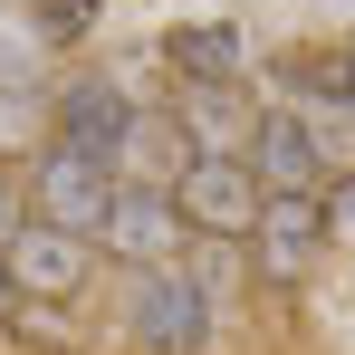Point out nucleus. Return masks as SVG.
<instances>
[{"mask_svg": "<svg viewBox=\"0 0 355 355\" xmlns=\"http://www.w3.org/2000/svg\"><path fill=\"white\" fill-rule=\"evenodd\" d=\"M307 87H317V96H336V116H355V49H336V58H307Z\"/></svg>", "mask_w": 355, "mask_h": 355, "instance_id": "obj_12", "label": "nucleus"}, {"mask_svg": "<svg viewBox=\"0 0 355 355\" xmlns=\"http://www.w3.org/2000/svg\"><path fill=\"white\" fill-rule=\"evenodd\" d=\"M327 240H355V173H336V192H327Z\"/></svg>", "mask_w": 355, "mask_h": 355, "instance_id": "obj_13", "label": "nucleus"}, {"mask_svg": "<svg viewBox=\"0 0 355 355\" xmlns=\"http://www.w3.org/2000/svg\"><path fill=\"white\" fill-rule=\"evenodd\" d=\"M96 10H106V0H96Z\"/></svg>", "mask_w": 355, "mask_h": 355, "instance_id": "obj_17", "label": "nucleus"}, {"mask_svg": "<svg viewBox=\"0 0 355 355\" xmlns=\"http://www.w3.org/2000/svg\"><path fill=\"white\" fill-rule=\"evenodd\" d=\"M116 182L106 164H87V154H67V144H49L39 164H29V202H39V221L49 231H77V240H106V211H116Z\"/></svg>", "mask_w": 355, "mask_h": 355, "instance_id": "obj_3", "label": "nucleus"}, {"mask_svg": "<svg viewBox=\"0 0 355 355\" xmlns=\"http://www.w3.org/2000/svg\"><path fill=\"white\" fill-rule=\"evenodd\" d=\"M10 307H19V288H10V269H0V327H10Z\"/></svg>", "mask_w": 355, "mask_h": 355, "instance_id": "obj_16", "label": "nucleus"}, {"mask_svg": "<svg viewBox=\"0 0 355 355\" xmlns=\"http://www.w3.org/2000/svg\"><path fill=\"white\" fill-rule=\"evenodd\" d=\"M173 202H182V221L202 240H250L259 211H269V192H259V173H250L240 154H192L173 173Z\"/></svg>", "mask_w": 355, "mask_h": 355, "instance_id": "obj_1", "label": "nucleus"}, {"mask_svg": "<svg viewBox=\"0 0 355 355\" xmlns=\"http://www.w3.org/2000/svg\"><path fill=\"white\" fill-rule=\"evenodd\" d=\"M192 154H231V106H221V87L192 96Z\"/></svg>", "mask_w": 355, "mask_h": 355, "instance_id": "obj_11", "label": "nucleus"}, {"mask_svg": "<svg viewBox=\"0 0 355 355\" xmlns=\"http://www.w3.org/2000/svg\"><path fill=\"white\" fill-rule=\"evenodd\" d=\"M29 29H39V39H87V29H96V0H29Z\"/></svg>", "mask_w": 355, "mask_h": 355, "instance_id": "obj_10", "label": "nucleus"}, {"mask_svg": "<svg viewBox=\"0 0 355 355\" xmlns=\"http://www.w3.org/2000/svg\"><path fill=\"white\" fill-rule=\"evenodd\" d=\"M259 279H307V259H317V240H327V192H269V211H259Z\"/></svg>", "mask_w": 355, "mask_h": 355, "instance_id": "obj_7", "label": "nucleus"}, {"mask_svg": "<svg viewBox=\"0 0 355 355\" xmlns=\"http://www.w3.org/2000/svg\"><path fill=\"white\" fill-rule=\"evenodd\" d=\"M0 269H10V288L29 297V307H58V297H77V288H87V269H96V240L49 231V221L29 211V231L0 250Z\"/></svg>", "mask_w": 355, "mask_h": 355, "instance_id": "obj_4", "label": "nucleus"}, {"mask_svg": "<svg viewBox=\"0 0 355 355\" xmlns=\"http://www.w3.org/2000/svg\"><path fill=\"white\" fill-rule=\"evenodd\" d=\"M125 327H135V346H144V355H202V346H211V297H202L192 269H144Z\"/></svg>", "mask_w": 355, "mask_h": 355, "instance_id": "obj_2", "label": "nucleus"}, {"mask_svg": "<svg viewBox=\"0 0 355 355\" xmlns=\"http://www.w3.org/2000/svg\"><path fill=\"white\" fill-rule=\"evenodd\" d=\"M240 164L259 173V192H317V173H327V164H317L307 116H279V106L250 125V154H240Z\"/></svg>", "mask_w": 355, "mask_h": 355, "instance_id": "obj_8", "label": "nucleus"}, {"mask_svg": "<svg viewBox=\"0 0 355 355\" xmlns=\"http://www.w3.org/2000/svg\"><path fill=\"white\" fill-rule=\"evenodd\" d=\"M58 144L87 154V164H106V173L125 164V144H135V106H125L116 77H77V87L58 96Z\"/></svg>", "mask_w": 355, "mask_h": 355, "instance_id": "obj_5", "label": "nucleus"}, {"mask_svg": "<svg viewBox=\"0 0 355 355\" xmlns=\"http://www.w3.org/2000/svg\"><path fill=\"white\" fill-rule=\"evenodd\" d=\"M29 116H39V96H29V106H19V96H0V144H19V135H29Z\"/></svg>", "mask_w": 355, "mask_h": 355, "instance_id": "obj_15", "label": "nucleus"}, {"mask_svg": "<svg viewBox=\"0 0 355 355\" xmlns=\"http://www.w3.org/2000/svg\"><path fill=\"white\" fill-rule=\"evenodd\" d=\"M106 250H116V259H144V269H164V259L182 250V202L164 192V182H116Z\"/></svg>", "mask_w": 355, "mask_h": 355, "instance_id": "obj_6", "label": "nucleus"}, {"mask_svg": "<svg viewBox=\"0 0 355 355\" xmlns=\"http://www.w3.org/2000/svg\"><path fill=\"white\" fill-rule=\"evenodd\" d=\"M19 231H29V202H19V192H10V173H0V250H10Z\"/></svg>", "mask_w": 355, "mask_h": 355, "instance_id": "obj_14", "label": "nucleus"}, {"mask_svg": "<svg viewBox=\"0 0 355 355\" xmlns=\"http://www.w3.org/2000/svg\"><path fill=\"white\" fill-rule=\"evenodd\" d=\"M164 58H173L182 77H202V87H231L240 77V29H211V19H202V29H173Z\"/></svg>", "mask_w": 355, "mask_h": 355, "instance_id": "obj_9", "label": "nucleus"}]
</instances>
